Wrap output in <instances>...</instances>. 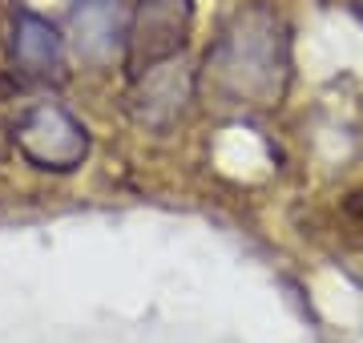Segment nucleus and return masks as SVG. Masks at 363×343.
I'll return each instance as SVG.
<instances>
[{"instance_id":"f257e3e1","label":"nucleus","mask_w":363,"mask_h":343,"mask_svg":"<svg viewBox=\"0 0 363 343\" xmlns=\"http://www.w3.org/2000/svg\"><path fill=\"white\" fill-rule=\"evenodd\" d=\"M286 28L271 9H247L206 49L210 93L234 106H274L286 89Z\"/></svg>"},{"instance_id":"f03ea898","label":"nucleus","mask_w":363,"mask_h":343,"mask_svg":"<svg viewBox=\"0 0 363 343\" xmlns=\"http://www.w3.org/2000/svg\"><path fill=\"white\" fill-rule=\"evenodd\" d=\"M13 145L33 170L73 174L81 162L89 158V130H85L65 106H57V101H37V106H28L25 113L16 118Z\"/></svg>"},{"instance_id":"7ed1b4c3","label":"nucleus","mask_w":363,"mask_h":343,"mask_svg":"<svg viewBox=\"0 0 363 343\" xmlns=\"http://www.w3.org/2000/svg\"><path fill=\"white\" fill-rule=\"evenodd\" d=\"M130 9L121 0H73L69 37L81 65L109 69L130 53Z\"/></svg>"},{"instance_id":"20e7f679","label":"nucleus","mask_w":363,"mask_h":343,"mask_svg":"<svg viewBox=\"0 0 363 343\" xmlns=\"http://www.w3.org/2000/svg\"><path fill=\"white\" fill-rule=\"evenodd\" d=\"M194 28V0H138L130 21V61L133 69L169 61L186 49V37Z\"/></svg>"},{"instance_id":"39448f33","label":"nucleus","mask_w":363,"mask_h":343,"mask_svg":"<svg viewBox=\"0 0 363 343\" xmlns=\"http://www.w3.org/2000/svg\"><path fill=\"white\" fill-rule=\"evenodd\" d=\"M9 49H13V65L21 73H28V77H49V73L61 69L65 37L57 33V25H52L49 16L33 13V9H16Z\"/></svg>"},{"instance_id":"423d86ee","label":"nucleus","mask_w":363,"mask_h":343,"mask_svg":"<svg viewBox=\"0 0 363 343\" xmlns=\"http://www.w3.org/2000/svg\"><path fill=\"white\" fill-rule=\"evenodd\" d=\"M178 69L182 65H174V57H169V61H157V65L138 73V93H133L138 121L162 130V125H169L186 109L190 93H194V81L186 77V73H178Z\"/></svg>"},{"instance_id":"0eeeda50","label":"nucleus","mask_w":363,"mask_h":343,"mask_svg":"<svg viewBox=\"0 0 363 343\" xmlns=\"http://www.w3.org/2000/svg\"><path fill=\"white\" fill-rule=\"evenodd\" d=\"M355 13H359V21H363V0H359V4H355Z\"/></svg>"}]
</instances>
